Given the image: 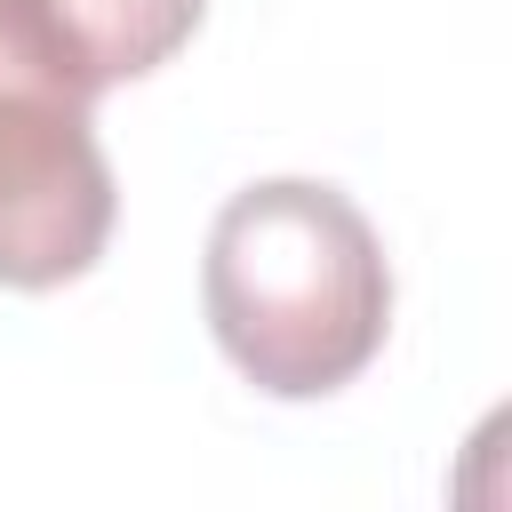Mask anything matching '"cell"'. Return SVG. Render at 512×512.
<instances>
[{
  "mask_svg": "<svg viewBox=\"0 0 512 512\" xmlns=\"http://www.w3.org/2000/svg\"><path fill=\"white\" fill-rule=\"evenodd\" d=\"M200 304L224 360L272 400L344 392L392 328V264L376 224L312 176H264L208 224Z\"/></svg>",
  "mask_w": 512,
  "mask_h": 512,
  "instance_id": "obj_1",
  "label": "cell"
},
{
  "mask_svg": "<svg viewBox=\"0 0 512 512\" xmlns=\"http://www.w3.org/2000/svg\"><path fill=\"white\" fill-rule=\"evenodd\" d=\"M120 192L96 144V88L40 32L24 0H0V288H64L112 240Z\"/></svg>",
  "mask_w": 512,
  "mask_h": 512,
  "instance_id": "obj_2",
  "label": "cell"
},
{
  "mask_svg": "<svg viewBox=\"0 0 512 512\" xmlns=\"http://www.w3.org/2000/svg\"><path fill=\"white\" fill-rule=\"evenodd\" d=\"M40 16V32L80 64V80L104 96L120 80L160 72L192 32L208 0H24Z\"/></svg>",
  "mask_w": 512,
  "mask_h": 512,
  "instance_id": "obj_3",
  "label": "cell"
}]
</instances>
